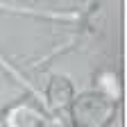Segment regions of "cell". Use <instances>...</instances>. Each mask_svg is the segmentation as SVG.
<instances>
[{
  "label": "cell",
  "mask_w": 127,
  "mask_h": 127,
  "mask_svg": "<svg viewBox=\"0 0 127 127\" xmlns=\"http://www.w3.org/2000/svg\"><path fill=\"white\" fill-rule=\"evenodd\" d=\"M73 114H75L77 127H104L114 116V102H109V98L98 93L82 95L75 102Z\"/></svg>",
  "instance_id": "1"
},
{
  "label": "cell",
  "mask_w": 127,
  "mask_h": 127,
  "mask_svg": "<svg viewBox=\"0 0 127 127\" xmlns=\"http://www.w3.org/2000/svg\"><path fill=\"white\" fill-rule=\"evenodd\" d=\"M70 102H73V84H70V79H66V77H55V79H50L45 107L52 109L57 125H61V116L59 114H61V111H66Z\"/></svg>",
  "instance_id": "2"
},
{
  "label": "cell",
  "mask_w": 127,
  "mask_h": 127,
  "mask_svg": "<svg viewBox=\"0 0 127 127\" xmlns=\"http://www.w3.org/2000/svg\"><path fill=\"white\" fill-rule=\"evenodd\" d=\"M5 125L7 127H52V123L48 120L41 111H36L30 104L14 107L7 114V118H5Z\"/></svg>",
  "instance_id": "3"
},
{
  "label": "cell",
  "mask_w": 127,
  "mask_h": 127,
  "mask_svg": "<svg viewBox=\"0 0 127 127\" xmlns=\"http://www.w3.org/2000/svg\"><path fill=\"white\" fill-rule=\"evenodd\" d=\"M95 86H98V93H102L104 98H109V95H111V100H118L120 98V84H118V77L114 73H102V75H98Z\"/></svg>",
  "instance_id": "4"
},
{
  "label": "cell",
  "mask_w": 127,
  "mask_h": 127,
  "mask_svg": "<svg viewBox=\"0 0 127 127\" xmlns=\"http://www.w3.org/2000/svg\"><path fill=\"white\" fill-rule=\"evenodd\" d=\"M0 9L7 11H18V14H34V16H48V18H77V14L73 11H43V9H30V7H16V5H7L0 0Z\"/></svg>",
  "instance_id": "5"
}]
</instances>
